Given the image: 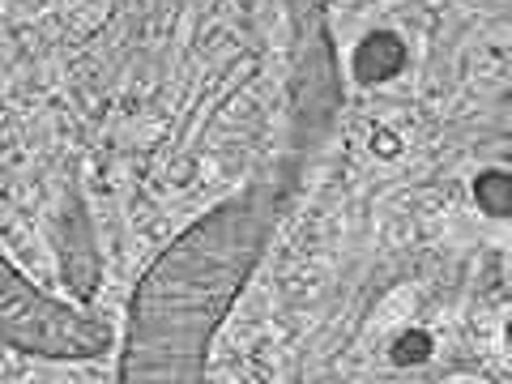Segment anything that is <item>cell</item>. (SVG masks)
<instances>
[{
    "mask_svg": "<svg viewBox=\"0 0 512 384\" xmlns=\"http://www.w3.org/2000/svg\"><path fill=\"white\" fill-rule=\"evenodd\" d=\"M325 133V120L295 111L286 146L235 197L201 214L154 256L128 303L120 384H210V346L261 265L299 171L308 167V150Z\"/></svg>",
    "mask_w": 512,
    "mask_h": 384,
    "instance_id": "cell-1",
    "label": "cell"
},
{
    "mask_svg": "<svg viewBox=\"0 0 512 384\" xmlns=\"http://www.w3.org/2000/svg\"><path fill=\"white\" fill-rule=\"evenodd\" d=\"M0 342L39 359H94L111 342V329L103 320L69 308L52 295H43L35 282L22 278L0 252Z\"/></svg>",
    "mask_w": 512,
    "mask_h": 384,
    "instance_id": "cell-2",
    "label": "cell"
},
{
    "mask_svg": "<svg viewBox=\"0 0 512 384\" xmlns=\"http://www.w3.org/2000/svg\"><path fill=\"white\" fill-rule=\"evenodd\" d=\"M406 64V43L389 35V30H376L355 47V77L359 82H384Z\"/></svg>",
    "mask_w": 512,
    "mask_h": 384,
    "instance_id": "cell-3",
    "label": "cell"
},
{
    "mask_svg": "<svg viewBox=\"0 0 512 384\" xmlns=\"http://www.w3.org/2000/svg\"><path fill=\"white\" fill-rule=\"evenodd\" d=\"M474 192H478V201H483V210H487V214H495V218L508 214V175H504V171L478 175Z\"/></svg>",
    "mask_w": 512,
    "mask_h": 384,
    "instance_id": "cell-4",
    "label": "cell"
}]
</instances>
